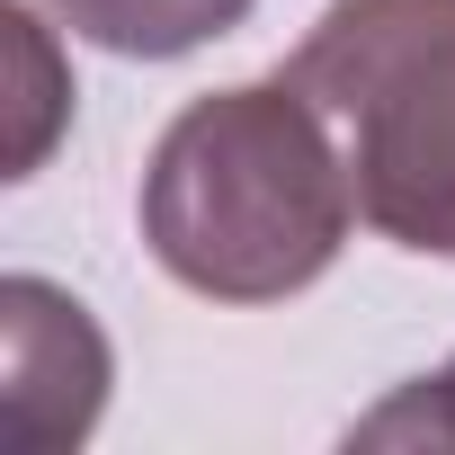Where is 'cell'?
<instances>
[{
    "label": "cell",
    "instance_id": "obj_1",
    "mask_svg": "<svg viewBox=\"0 0 455 455\" xmlns=\"http://www.w3.org/2000/svg\"><path fill=\"white\" fill-rule=\"evenodd\" d=\"M348 214H357V188H348L339 134L286 72L196 99L143 170L152 259L214 304L304 295L339 259Z\"/></svg>",
    "mask_w": 455,
    "mask_h": 455
},
{
    "label": "cell",
    "instance_id": "obj_2",
    "mask_svg": "<svg viewBox=\"0 0 455 455\" xmlns=\"http://www.w3.org/2000/svg\"><path fill=\"white\" fill-rule=\"evenodd\" d=\"M286 81L339 134L357 214L455 259V0H339Z\"/></svg>",
    "mask_w": 455,
    "mask_h": 455
},
{
    "label": "cell",
    "instance_id": "obj_3",
    "mask_svg": "<svg viewBox=\"0 0 455 455\" xmlns=\"http://www.w3.org/2000/svg\"><path fill=\"white\" fill-rule=\"evenodd\" d=\"M0 411H10V446L19 455H54L63 437H90L99 393H108V348L90 331V313L36 277H10L0 295Z\"/></svg>",
    "mask_w": 455,
    "mask_h": 455
},
{
    "label": "cell",
    "instance_id": "obj_4",
    "mask_svg": "<svg viewBox=\"0 0 455 455\" xmlns=\"http://www.w3.org/2000/svg\"><path fill=\"white\" fill-rule=\"evenodd\" d=\"M54 10H63V28H81L90 45L161 63V54H188V45H205V36H233V28L251 19V0H54Z\"/></svg>",
    "mask_w": 455,
    "mask_h": 455
},
{
    "label": "cell",
    "instance_id": "obj_5",
    "mask_svg": "<svg viewBox=\"0 0 455 455\" xmlns=\"http://www.w3.org/2000/svg\"><path fill=\"white\" fill-rule=\"evenodd\" d=\"M357 446H455V366L428 375V384H411L402 402H384L357 428Z\"/></svg>",
    "mask_w": 455,
    "mask_h": 455
},
{
    "label": "cell",
    "instance_id": "obj_6",
    "mask_svg": "<svg viewBox=\"0 0 455 455\" xmlns=\"http://www.w3.org/2000/svg\"><path fill=\"white\" fill-rule=\"evenodd\" d=\"M10 36H19V54H28V134H19V179H28L36 152H45V108H54V90L36 81V54H45V45H36V19H28V10H10Z\"/></svg>",
    "mask_w": 455,
    "mask_h": 455
}]
</instances>
